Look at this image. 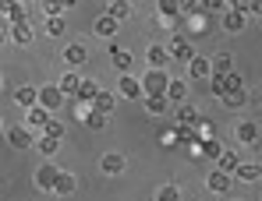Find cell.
<instances>
[{
  "mask_svg": "<svg viewBox=\"0 0 262 201\" xmlns=\"http://www.w3.org/2000/svg\"><path fill=\"white\" fill-rule=\"evenodd\" d=\"M227 4H230V7H234V4H237V0H227Z\"/></svg>",
  "mask_w": 262,
  "mask_h": 201,
  "instance_id": "cell-48",
  "label": "cell"
},
{
  "mask_svg": "<svg viewBox=\"0 0 262 201\" xmlns=\"http://www.w3.org/2000/svg\"><path fill=\"white\" fill-rule=\"evenodd\" d=\"M230 67H234V57L230 53H216L213 57V74H230Z\"/></svg>",
  "mask_w": 262,
  "mask_h": 201,
  "instance_id": "cell-26",
  "label": "cell"
},
{
  "mask_svg": "<svg viewBox=\"0 0 262 201\" xmlns=\"http://www.w3.org/2000/svg\"><path fill=\"white\" fill-rule=\"evenodd\" d=\"M7 21H11V25H21V21H29V7H25V4H18V7H11V14H7Z\"/></svg>",
  "mask_w": 262,
  "mask_h": 201,
  "instance_id": "cell-36",
  "label": "cell"
},
{
  "mask_svg": "<svg viewBox=\"0 0 262 201\" xmlns=\"http://www.w3.org/2000/svg\"><path fill=\"white\" fill-rule=\"evenodd\" d=\"M7 141H11L18 152H25V148L36 145V134L29 131V123H25V127H11V131H7Z\"/></svg>",
  "mask_w": 262,
  "mask_h": 201,
  "instance_id": "cell-1",
  "label": "cell"
},
{
  "mask_svg": "<svg viewBox=\"0 0 262 201\" xmlns=\"http://www.w3.org/2000/svg\"><path fill=\"white\" fill-rule=\"evenodd\" d=\"M237 141L241 145H259V127H255V120H245L237 127Z\"/></svg>",
  "mask_w": 262,
  "mask_h": 201,
  "instance_id": "cell-14",
  "label": "cell"
},
{
  "mask_svg": "<svg viewBox=\"0 0 262 201\" xmlns=\"http://www.w3.org/2000/svg\"><path fill=\"white\" fill-rule=\"evenodd\" d=\"M117 29H121V21H117V18H110V14L96 21V36H103V39H114V36H117Z\"/></svg>",
  "mask_w": 262,
  "mask_h": 201,
  "instance_id": "cell-16",
  "label": "cell"
},
{
  "mask_svg": "<svg viewBox=\"0 0 262 201\" xmlns=\"http://www.w3.org/2000/svg\"><path fill=\"white\" fill-rule=\"evenodd\" d=\"M124 166H128V162H124V156H121V152H106V156L99 159V169H103L106 177H117V173H124Z\"/></svg>",
  "mask_w": 262,
  "mask_h": 201,
  "instance_id": "cell-5",
  "label": "cell"
},
{
  "mask_svg": "<svg viewBox=\"0 0 262 201\" xmlns=\"http://www.w3.org/2000/svg\"><path fill=\"white\" fill-rule=\"evenodd\" d=\"M110 57H114V64H117L121 71H128V67H131V53H128V49H121V46H110Z\"/></svg>",
  "mask_w": 262,
  "mask_h": 201,
  "instance_id": "cell-29",
  "label": "cell"
},
{
  "mask_svg": "<svg viewBox=\"0 0 262 201\" xmlns=\"http://www.w3.org/2000/svg\"><path fill=\"white\" fill-rule=\"evenodd\" d=\"M202 0H181V14H199Z\"/></svg>",
  "mask_w": 262,
  "mask_h": 201,
  "instance_id": "cell-40",
  "label": "cell"
},
{
  "mask_svg": "<svg viewBox=\"0 0 262 201\" xmlns=\"http://www.w3.org/2000/svg\"><path fill=\"white\" fill-rule=\"evenodd\" d=\"M114 103H117V99H114V92H103V88H99V95L92 99V106H96L99 113H114Z\"/></svg>",
  "mask_w": 262,
  "mask_h": 201,
  "instance_id": "cell-25",
  "label": "cell"
},
{
  "mask_svg": "<svg viewBox=\"0 0 262 201\" xmlns=\"http://www.w3.org/2000/svg\"><path fill=\"white\" fill-rule=\"evenodd\" d=\"M209 88H213L216 99H223V95H227V74H213V78H209Z\"/></svg>",
  "mask_w": 262,
  "mask_h": 201,
  "instance_id": "cell-34",
  "label": "cell"
},
{
  "mask_svg": "<svg viewBox=\"0 0 262 201\" xmlns=\"http://www.w3.org/2000/svg\"><path fill=\"white\" fill-rule=\"evenodd\" d=\"M4 42H7V32H4V25H0V46H4Z\"/></svg>",
  "mask_w": 262,
  "mask_h": 201,
  "instance_id": "cell-45",
  "label": "cell"
},
{
  "mask_svg": "<svg viewBox=\"0 0 262 201\" xmlns=\"http://www.w3.org/2000/svg\"><path fill=\"white\" fill-rule=\"evenodd\" d=\"M237 88H245V85H241V74L230 71V74H227V92H237Z\"/></svg>",
  "mask_w": 262,
  "mask_h": 201,
  "instance_id": "cell-42",
  "label": "cell"
},
{
  "mask_svg": "<svg viewBox=\"0 0 262 201\" xmlns=\"http://www.w3.org/2000/svg\"><path fill=\"white\" fill-rule=\"evenodd\" d=\"M43 14L46 18H60L64 14V4L60 0H43Z\"/></svg>",
  "mask_w": 262,
  "mask_h": 201,
  "instance_id": "cell-37",
  "label": "cell"
},
{
  "mask_svg": "<svg viewBox=\"0 0 262 201\" xmlns=\"http://www.w3.org/2000/svg\"><path fill=\"white\" fill-rule=\"evenodd\" d=\"M245 25H248V14H241V11H234V7L223 11V29H227V32H245Z\"/></svg>",
  "mask_w": 262,
  "mask_h": 201,
  "instance_id": "cell-6",
  "label": "cell"
},
{
  "mask_svg": "<svg viewBox=\"0 0 262 201\" xmlns=\"http://www.w3.org/2000/svg\"><path fill=\"white\" fill-rule=\"evenodd\" d=\"M145 110H149L152 117H160V113L170 110V99H167V95H145Z\"/></svg>",
  "mask_w": 262,
  "mask_h": 201,
  "instance_id": "cell-22",
  "label": "cell"
},
{
  "mask_svg": "<svg viewBox=\"0 0 262 201\" xmlns=\"http://www.w3.org/2000/svg\"><path fill=\"white\" fill-rule=\"evenodd\" d=\"M234 177H237L241 184H255V180L262 177V166L259 162H241V166L234 169Z\"/></svg>",
  "mask_w": 262,
  "mask_h": 201,
  "instance_id": "cell-12",
  "label": "cell"
},
{
  "mask_svg": "<svg viewBox=\"0 0 262 201\" xmlns=\"http://www.w3.org/2000/svg\"><path fill=\"white\" fill-rule=\"evenodd\" d=\"M43 131H46V134H50V138H57V141L64 138V123H60V120H50V123H46V127H43Z\"/></svg>",
  "mask_w": 262,
  "mask_h": 201,
  "instance_id": "cell-39",
  "label": "cell"
},
{
  "mask_svg": "<svg viewBox=\"0 0 262 201\" xmlns=\"http://www.w3.org/2000/svg\"><path fill=\"white\" fill-rule=\"evenodd\" d=\"M131 14V4L128 0H110V18H117V21H121V18H128Z\"/></svg>",
  "mask_w": 262,
  "mask_h": 201,
  "instance_id": "cell-31",
  "label": "cell"
},
{
  "mask_svg": "<svg viewBox=\"0 0 262 201\" xmlns=\"http://www.w3.org/2000/svg\"><path fill=\"white\" fill-rule=\"evenodd\" d=\"M50 120H53V117H50V110H46V106H39V103H36V106H29V127H46Z\"/></svg>",
  "mask_w": 262,
  "mask_h": 201,
  "instance_id": "cell-21",
  "label": "cell"
},
{
  "mask_svg": "<svg viewBox=\"0 0 262 201\" xmlns=\"http://www.w3.org/2000/svg\"><path fill=\"white\" fill-rule=\"evenodd\" d=\"M60 4H64V7H75V4H78V0H60Z\"/></svg>",
  "mask_w": 262,
  "mask_h": 201,
  "instance_id": "cell-46",
  "label": "cell"
},
{
  "mask_svg": "<svg viewBox=\"0 0 262 201\" xmlns=\"http://www.w3.org/2000/svg\"><path fill=\"white\" fill-rule=\"evenodd\" d=\"M234 201H241V198H234Z\"/></svg>",
  "mask_w": 262,
  "mask_h": 201,
  "instance_id": "cell-49",
  "label": "cell"
},
{
  "mask_svg": "<svg viewBox=\"0 0 262 201\" xmlns=\"http://www.w3.org/2000/svg\"><path fill=\"white\" fill-rule=\"evenodd\" d=\"M117 88H121V95H124V99H138V95H142V85L131 78V74H121Z\"/></svg>",
  "mask_w": 262,
  "mask_h": 201,
  "instance_id": "cell-20",
  "label": "cell"
},
{
  "mask_svg": "<svg viewBox=\"0 0 262 201\" xmlns=\"http://www.w3.org/2000/svg\"><path fill=\"white\" fill-rule=\"evenodd\" d=\"M167 49H170V57H174V60H184V64H188V60L195 57V49H191V42L184 39V36H177V39L170 42Z\"/></svg>",
  "mask_w": 262,
  "mask_h": 201,
  "instance_id": "cell-11",
  "label": "cell"
},
{
  "mask_svg": "<svg viewBox=\"0 0 262 201\" xmlns=\"http://www.w3.org/2000/svg\"><path fill=\"white\" fill-rule=\"evenodd\" d=\"M11 7H18V0H0V14H4V18L11 14Z\"/></svg>",
  "mask_w": 262,
  "mask_h": 201,
  "instance_id": "cell-43",
  "label": "cell"
},
{
  "mask_svg": "<svg viewBox=\"0 0 262 201\" xmlns=\"http://www.w3.org/2000/svg\"><path fill=\"white\" fill-rule=\"evenodd\" d=\"M78 85H82V74L68 71V74L60 78V92H64V95H75V92H78Z\"/></svg>",
  "mask_w": 262,
  "mask_h": 201,
  "instance_id": "cell-27",
  "label": "cell"
},
{
  "mask_svg": "<svg viewBox=\"0 0 262 201\" xmlns=\"http://www.w3.org/2000/svg\"><path fill=\"white\" fill-rule=\"evenodd\" d=\"M0 18H4V14H0Z\"/></svg>",
  "mask_w": 262,
  "mask_h": 201,
  "instance_id": "cell-50",
  "label": "cell"
},
{
  "mask_svg": "<svg viewBox=\"0 0 262 201\" xmlns=\"http://www.w3.org/2000/svg\"><path fill=\"white\" fill-rule=\"evenodd\" d=\"M167 99H170V103H184V99H188V85H184V81H170V85H167Z\"/></svg>",
  "mask_w": 262,
  "mask_h": 201,
  "instance_id": "cell-28",
  "label": "cell"
},
{
  "mask_svg": "<svg viewBox=\"0 0 262 201\" xmlns=\"http://www.w3.org/2000/svg\"><path fill=\"white\" fill-rule=\"evenodd\" d=\"M206 187H209L213 194H227V191H230V173H223V169H213V173L206 177Z\"/></svg>",
  "mask_w": 262,
  "mask_h": 201,
  "instance_id": "cell-7",
  "label": "cell"
},
{
  "mask_svg": "<svg viewBox=\"0 0 262 201\" xmlns=\"http://www.w3.org/2000/svg\"><path fill=\"white\" fill-rule=\"evenodd\" d=\"M57 145H60V141H57V138H50V134H43V138L36 141V148H39L43 156H53V152H57Z\"/></svg>",
  "mask_w": 262,
  "mask_h": 201,
  "instance_id": "cell-35",
  "label": "cell"
},
{
  "mask_svg": "<svg viewBox=\"0 0 262 201\" xmlns=\"http://www.w3.org/2000/svg\"><path fill=\"white\" fill-rule=\"evenodd\" d=\"M64 92H60V85H43L39 88V106H46V110H57V106H64Z\"/></svg>",
  "mask_w": 262,
  "mask_h": 201,
  "instance_id": "cell-2",
  "label": "cell"
},
{
  "mask_svg": "<svg viewBox=\"0 0 262 201\" xmlns=\"http://www.w3.org/2000/svg\"><path fill=\"white\" fill-rule=\"evenodd\" d=\"M85 60H89V46L85 42H71V46L64 49V64L78 67V64H85Z\"/></svg>",
  "mask_w": 262,
  "mask_h": 201,
  "instance_id": "cell-8",
  "label": "cell"
},
{
  "mask_svg": "<svg viewBox=\"0 0 262 201\" xmlns=\"http://www.w3.org/2000/svg\"><path fill=\"white\" fill-rule=\"evenodd\" d=\"M85 123L92 127V131H103V127H106V113H99V110L92 106V110H89V117H85Z\"/></svg>",
  "mask_w": 262,
  "mask_h": 201,
  "instance_id": "cell-32",
  "label": "cell"
},
{
  "mask_svg": "<svg viewBox=\"0 0 262 201\" xmlns=\"http://www.w3.org/2000/svg\"><path fill=\"white\" fill-rule=\"evenodd\" d=\"M156 7H160V18H167V21H174L181 14V0H156Z\"/></svg>",
  "mask_w": 262,
  "mask_h": 201,
  "instance_id": "cell-24",
  "label": "cell"
},
{
  "mask_svg": "<svg viewBox=\"0 0 262 201\" xmlns=\"http://www.w3.org/2000/svg\"><path fill=\"white\" fill-rule=\"evenodd\" d=\"M11 39L18 42V46H32L36 32H32V25H29V21H21V25H14V29H11Z\"/></svg>",
  "mask_w": 262,
  "mask_h": 201,
  "instance_id": "cell-15",
  "label": "cell"
},
{
  "mask_svg": "<svg viewBox=\"0 0 262 201\" xmlns=\"http://www.w3.org/2000/svg\"><path fill=\"white\" fill-rule=\"evenodd\" d=\"M195 120H199L195 106H188V103H177V123H195Z\"/></svg>",
  "mask_w": 262,
  "mask_h": 201,
  "instance_id": "cell-30",
  "label": "cell"
},
{
  "mask_svg": "<svg viewBox=\"0 0 262 201\" xmlns=\"http://www.w3.org/2000/svg\"><path fill=\"white\" fill-rule=\"evenodd\" d=\"M156 201H181V191H177L174 184H163V187L156 191Z\"/></svg>",
  "mask_w": 262,
  "mask_h": 201,
  "instance_id": "cell-33",
  "label": "cell"
},
{
  "mask_svg": "<svg viewBox=\"0 0 262 201\" xmlns=\"http://www.w3.org/2000/svg\"><path fill=\"white\" fill-rule=\"evenodd\" d=\"M60 32H64V18H46V36H53V39H57Z\"/></svg>",
  "mask_w": 262,
  "mask_h": 201,
  "instance_id": "cell-38",
  "label": "cell"
},
{
  "mask_svg": "<svg viewBox=\"0 0 262 201\" xmlns=\"http://www.w3.org/2000/svg\"><path fill=\"white\" fill-rule=\"evenodd\" d=\"M53 180H57V166L46 162V166L36 169V187H39V191H53Z\"/></svg>",
  "mask_w": 262,
  "mask_h": 201,
  "instance_id": "cell-13",
  "label": "cell"
},
{
  "mask_svg": "<svg viewBox=\"0 0 262 201\" xmlns=\"http://www.w3.org/2000/svg\"><path fill=\"white\" fill-rule=\"evenodd\" d=\"M223 7H230V4H227V0H202V11H213V14H216Z\"/></svg>",
  "mask_w": 262,
  "mask_h": 201,
  "instance_id": "cell-41",
  "label": "cell"
},
{
  "mask_svg": "<svg viewBox=\"0 0 262 201\" xmlns=\"http://www.w3.org/2000/svg\"><path fill=\"white\" fill-rule=\"evenodd\" d=\"M188 74H191V78H213V60L191 57V60H188Z\"/></svg>",
  "mask_w": 262,
  "mask_h": 201,
  "instance_id": "cell-9",
  "label": "cell"
},
{
  "mask_svg": "<svg viewBox=\"0 0 262 201\" xmlns=\"http://www.w3.org/2000/svg\"><path fill=\"white\" fill-rule=\"evenodd\" d=\"M18 4H25V7H29V4H32V0H18Z\"/></svg>",
  "mask_w": 262,
  "mask_h": 201,
  "instance_id": "cell-47",
  "label": "cell"
},
{
  "mask_svg": "<svg viewBox=\"0 0 262 201\" xmlns=\"http://www.w3.org/2000/svg\"><path fill=\"white\" fill-rule=\"evenodd\" d=\"M241 166V159H237V152H230V148H223L220 152V159H216V169H223V173H230L234 177V169Z\"/></svg>",
  "mask_w": 262,
  "mask_h": 201,
  "instance_id": "cell-19",
  "label": "cell"
},
{
  "mask_svg": "<svg viewBox=\"0 0 262 201\" xmlns=\"http://www.w3.org/2000/svg\"><path fill=\"white\" fill-rule=\"evenodd\" d=\"M96 95H99V85H96L92 78H82V85H78V92H75V99H78V103H92Z\"/></svg>",
  "mask_w": 262,
  "mask_h": 201,
  "instance_id": "cell-18",
  "label": "cell"
},
{
  "mask_svg": "<svg viewBox=\"0 0 262 201\" xmlns=\"http://www.w3.org/2000/svg\"><path fill=\"white\" fill-rule=\"evenodd\" d=\"M220 103H223L227 110H241V106H248V95H245V88H237V92H227Z\"/></svg>",
  "mask_w": 262,
  "mask_h": 201,
  "instance_id": "cell-23",
  "label": "cell"
},
{
  "mask_svg": "<svg viewBox=\"0 0 262 201\" xmlns=\"http://www.w3.org/2000/svg\"><path fill=\"white\" fill-rule=\"evenodd\" d=\"M252 18H262V0H252Z\"/></svg>",
  "mask_w": 262,
  "mask_h": 201,
  "instance_id": "cell-44",
  "label": "cell"
},
{
  "mask_svg": "<svg viewBox=\"0 0 262 201\" xmlns=\"http://www.w3.org/2000/svg\"><path fill=\"white\" fill-rule=\"evenodd\" d=\"M75 187H78L75 173H68V169H57V180H53V194L68 198V194H75Z\"/></svg>",
  "mask_w": 262,
  "mask_h": 201,
  "instance_id": "cell-3",
  "label": "cell"
},
{
  "mask_svg": "<svg viewBox=\"0 0 262 201\" xmlns=\"http://www.w3.org/2000/svg\"><path fill=\"white\" fill-rule=\"evenodd\" d=\"M167 85H170V78L163 71H149L145 74V92L149 95H167Z\"/></svg>",
  "mask_w": 262,
  "mask_h": 201,
  "instance_id": "cell-4",
  "label": "cell"
},
{
  "mask_svg": "<svg viewBox=\"0 0 262 201\" xmlns=\"http://www.w3.org/2000/svg\"><path fill=\"white\" fill-rule=\"evenodd\" d=\"M14 103H18L21 110L36 106V103H39V88H32V85H21V88H14Z\"/></svg>",
  "mask_w": 262,
  "mask_h": 201,
  "instance_id": "cell-10",
  "label": "cell"
},
{
  "mask_svg": "<svg viewBox=\"0 0 262 201\" xmlns=\"http://www.w3.org/2000/svg\"><path fill=\"white\" fill-rule=\"evenodd\" d=\"M145 57H149V64H152V71H160L167 60H170V49L167 46H149L145 49Z\"/></svg>",
  "mask_w": 262,
  "mask_h": 201,
  "instance_id": "cell-17",
  "label": "cell"
}]
</instances>
